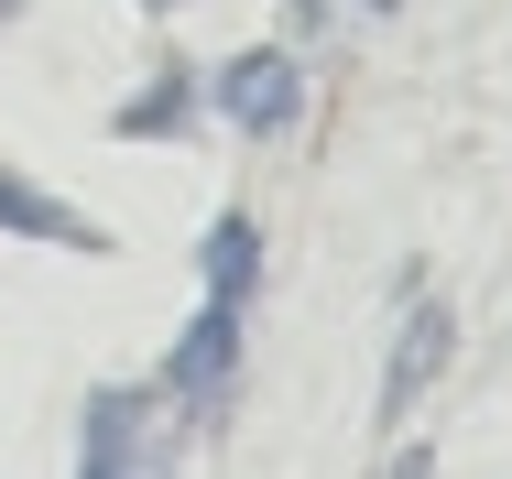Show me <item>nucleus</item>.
<instances>
[{"label": "nucleus", "instance_id": "1", "mask_svg": "<svg viewBox=\"0 0 512 479\" xmlns=\"http://www.w3.org/2000/svg\"><path fill=\"white\" fill-rule=\"evenodd\" d=\"M218 109H229V131L273 142V131H284V120L306 109V77H295V55H273V44L229 55V66H218Z\"/></svg>", "mask_w": 512, "mask_h": 479}, {"label": "nucleus", "instance_id": "6", "mask_svg": "<svg viewBox=\"0 0 512 479\" xmlns=\"http://www.w3.org/2000/svg\"><path fill=\"white\" fill-rule=\"evenodd\" d=\"M0 229H22V240H55V251H109L99 229H88L77 207H55L33 175H0Z\"/></svg>", "mask_w": 512, "mask_h": 479}, {"label": "nucleus", "instance_id": "5", "mask_svg": "<svg viewBox=\"0 0 512 479\" xmlns=\"http://www.w3.org/2000/svg\"><path fill=\"white\" fill-rule=\"evenodd\" d=\"M197 273H207V305H240V294L262 284V229L229 207V218H207V240H197Z\"/></svg>", "mask_w": 512, "mask_h": 479}, {"label": "nucleus", "instance_id": "9", "mask_svg": "<svg viewBox=\"0 0 512 479\" xmlns=\"http://www.w3.org/2000/svg\"><path fill=\"white\" fill-rule=\"evenodd\" d=\"M142 11H186V0H142Z\"/></svg>", "mask_w": 512, "mask_h": 479}, {"label": "nucleus", "instance_id": "7", "mask_svg": "<svg viewBox=\"0 0 512 479\" xmlns=\"http://www.w3.org/2000/svg\"><path fill=\"white\" fill-rule=\"evenodd\" d=\"M186 98H197V77H186V66H164L131 109H109V131H120V142H164V131H186Z\"/></svg>", "mask_w": 512, "mask_h": 479}, {"label": "nucleus", "instance_id": "2", "mask_svg": "<svg viewBox=\"0 0 512 479\" xmlns=\"http://www.w3.org/2000/svg\"><path fill=\"white\" fill-rule=\"evenodd\" d=\"M229 371H240V305H197V327L164 349V392H175L186 414H218Z\"/></svg>", "mask_w": 512, "mask_h": 479}, {"label": "nucleus", "instance_id": "4", "mask_svg": "<svg viewBox=\"0 0 512 479\" xmlns=\"http://www.w3.org/2000/svg\"><path fill=\"white\" fill-rule=\"evenodd\" d=\"M77 479H142V392H88V458Z\"/></svg>", "mask_w": 512, "mask_h": 479}, {"label": "nucleus", "instance_id": "3", "mask_svg": "<svg viewBox=\"0 0 512 479\" xmlns=\"http://www.w3.org/2000/svg\"><path fill=\"white\" fill-rule=\"evenodd\" d=\"M447 349H458V316L425 294V305L404 316V338H393V371H382V425H404V403L436 382V371H447Z\"/></svg>", "mask_w": 512, "mask_h": 479}, {"label": "nucleus", "instance_id": "8", "mask_svg": "<svg viewBox=\"0 0 512 479\" xmlns=\"http://www.w3.org/2000/svg\"><path fill=\"white\" fill-rule=\"evenodd\" d=\"M295 11H306V22H382L393 0H295Z\"/></svg>", "mask_w": 512, "mask_h": 479}]
</instances>
